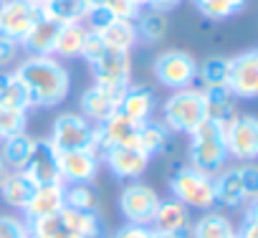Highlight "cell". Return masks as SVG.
<instances>
[{
	"label": "cell",
	"instance_id": "cell-1",
	"mask_svg": "<svg viewBox=\"0 0 258 238\" xmlns=\"http://www.w3.org/2000/svg\"><path fill=\"white\" fill-rule=\"evenodd\" d=\"M13 74L23 84L31 109H53L71 94V74L56 56H28L16 66Z\"/></svg>",
	"mask_w": 258,
	"mask_h": 238
},
{
	"label": "cell",
	"instance_id": "cell-2",
	"mask_svg": "<svg viewBox=\"0 0 258 238\" xmlns=\"http://www.w3.org/2000/svg\"><path fill=\"white\" fill-rule=\"evenodd\" d=\"M31 238H101L104 223L99 210L61 208L58 213L28 223Z\"/></svg>",
	"mask_w": 258,
	"mask_h": 238
},
{
	"label": "cell",
	"instance_id": "cell-3",
	"mask_svg": "<svg viewBox=\"0 0 258 238\" xmlns=\"http://www.w3.org/2000/svg\"><path fill=\"white\" fill-rule=\"evenodd\" d=\"M208 119V104L200 86H187L172 91L162 104L160 122L175 135H192Z\"/></svg>",
	"mask_w": 258,
	"mask_h": 238
},
{
	"label": "cell",
	"instance_id": "cell-4",
	"mask_svg": "<svg viewBox=\"0 0 258 238\" xmlns=\"http://www.w3.org/2000/svg\"><path fill=\"white\" fill-rule=\"evenodd\" d=\"M187 137H190L187 155H190V165L192 167L215 175V172H220L228 165L230 157H228V147H225L223 122L208 116L205 122Z\"/></svg>",
	"mask_w": 258,
	"mask_h": 238
},
{
	"label": "cell",
	"instance_id": "cell-5",
	"mask_svg": "<svg viewBox=\"0 0 258 238\" xmlns=\"http://www.w3.org/2000/svg\"><path fill=\"white\" fill-rule=\"evenodd\" d=\"M170 195L187 205L190 210H213L215 208V180L210 172H203L192 165H182L170 177Z\"/></svg>",
	"mask_w": 258,
	"mask_h": 238
},
{
	"label": "cell",
	"instance_id": "cell-6",
	"mask_svg": "<svg viewBox=\"0 0 258 238\" xmlns=\"http://www.w3.org/2000/svg\"><path fill=\"white\" fill-rule=\"evenodd\" d=\"M51 145L58 152L69 150H96L99 152V137H96V125L79 111H63L56 116L51 127Z\"/></svg>",
	"mask_w": 258,
	"mask_h": 238
},
{
	"label": "cell",
	"instance_id": "cell-7",
	"mask_svg": "<svg viewBox=\"0 0 258 238\" xmlns=\"http://www.w3.org/2000/svg\"><path fill=\"white\" fill-rule=\"evenodd\" d=\"M160 193L142 183V180H132V183H126L119 193V213L126 223H132V225H152V218L160 208Z\"/></svg>",
	"mask_w": 258,
	"mask_h": 238
},
{
	"label": "cell",
	"instance_id": "cell-8",
	"mask_svg": "<svg viewBox=\"0 0 258 238\" xmlns=\"http://www.w3.org/2000/svg\"><path fill=\"white\" fill-rule=\"evenodd\" d=\"M152 74L155 79L177 91V89H187V86H195L198 84V58L187 51H180V48H170V51H162L155 64H152Z\"/></svg>",
	"mask_w": 258,
	"mask_h": 238
},
{
	"label": "cell",
	"instance_id": "cell-9",
	"mask_svg": "<svg viewBox=\"0 0 258 238\" xmlns=\"http://www.w3.org/2000/svg\"><path fill=\"white\" fill-rule=\"evenodd\" d=\"M228 157L253 162L258 157V119L253 114H235L223 125Z\"/></svg>",
	"mask_w": 258,
	"mask_h": 238
},
{
	"label": "cell",
	"instance_id": "cell-10",
	"mask_svg": "<svg viewBox=\"0 0 258 238\" xmlns=\"http://www.w3.org/2000/svg\"><path fill=\"white\" fill-rule=\"evenodd\" d=\"M225 86L240 101H253L258 96V51L255 48H248L230 58Z\"/></svg>",
	"mask_w": 258,
	"mask_h": 238
},
{
	"label": "cell",
	"instance_id": "cell-11",
	"mask_svg": "<svg viewBox=\"0 0 258 238\" xmlns=\"http://www.w3.org/2000/svg\"><path fill=\"white\" fill-rule=\"evenodd\" d=\"M126 86H111V84H91L81 99H79V114H84L89 122L99 125L104 119H109L111 114L119 111V101Z\"/></svg>",
	"mask_w": 258,
	"mask_h": 238
},
{
	"label": "cell",
	"instance_id": "cell-12",
	"mask_svg": "<svg viewBox=\"0 0 258 238\" xmlns=\"http://www.w3.org/2000/svg\"><path fill=\"white\" fill-rule=\"evenodd\" d=\"M101 162L109 167V172L116 177V180H140L147 167H150V155H145L140 147H129V145H121V147H106L99 152Z\"/></svg>",
	"mask_w": 258,
	"mask_h": 238
},
{
	"label": "cell",
	"instance_id": "cell-13",
	"mask_svg": "<svg viewBox=\"0 0 258 238\" xmlns=\"http://www.w3.org/2000/svg\"><path fill=\"white\" fill-rule=\"evenodd\" d=\"M38 18H41L38 6L31 0H6L3 8H0V36L21 46Z\"/></svg>",
	"mask_w": 258,
	"mask_h": 238
},
{
	"label": "cell",
	"instance_id": "cell-14",
	"mask_svg": "<svg viewBox=\"0 0 258 238\" xmlns=\"http://www.w3.org/2000/svg\"><path fill=\"white\" fill-rule=\"evenodd\" d=\"M91 74L96 84H111V86H129L132 84V56L111 51L104 46L101 53H96L91 61Z\"/></svg>",
	"mask_w": 258,
	"mask_h": 238
},
{
	"label": "cell",
	"instance_id": "cell-15",
	"mask_svg": "<svg viewBox=\"0 0 258 238\" xmlns=\"http://www.w3.org/2000/svg\"><path fill=\"white\" fill-rule=\"evenodd\" d=\"M101 170V157L96 150H69L58 152V180L69 183H94Z\"/></svg>",
	"mask_w": 258,
	"mask_h": 238
},
{
	"label": "cell",
	"instance_id": "cell-16",
	"mask_svg": "<svg viewBox=\"0 0 258 238\" xmlns=\"http://www.w3.org/2000/svg\"><path fill=\"white\" fill-rule=\"evenodd\" d=\"M23 172L36 185H46V183L58 180V150L51 145L48 137L46 140H33V150H31V157H28Z\"/></svg>",
	"mask_w": 258,
	"mask_h": 238
},
{
	"label": "cell",
	"instance_id": "cell-17",
	"mask_svg": "<svg viewBox=\"0 0 258 238\" xmlns=\"http://www.w3.org/2000/svg\"><path fill=\"white\" fill-rule=\"evenodd\" d=\"M96 137H99V152L106 147H137V137H140V125L126 119L121 111L111 114L109 119L96 125Z\"/></svg>",
	"mask_w": 258,
	"mask_h": 238
},
{
	"label": "cell",
	"instance_id": "cell-18",
	"mask_svg": "<svg viewBox=\"0 0 258 238\" xmlns=\"http://www.w3.org/2000/svg\"><path fill=\"white\" fill-rule=\"evenodd\" d=\"M119 111L132 119L137 125H145L150 119H155V111H157V96L150 86L145 84H129L121 94V101H119Z\"/></svg>",
	"mask_w": 258,
	"mask_h": 238
},
{
	"label": "cell",
	"instance_id": "cell-19",
	"mask_svg": "<svg viewBox=\"0 0 258 238\" xmlns=\"http://www.w3.org/2000/svg\"><path fill=\"white\" fill-rule=\"evenodd\" d=\"M63 208V183H46V185H36L33 198L28 200V205L23 208V220L33 223L41 218H48L53 213H58Z\"/></svg>",
	"mask_w": 258,
	"mask_h": 238
},
{
	"label": "cell",
	"instance_id": "cell-20",
	"mask_svg": "<svg viewBox=\"0 0 258 238\" xmlns=\"http://www.w3.org/2000/svg\"><path fill=\"white\" fill-rule=\"evenodd\" d=\"M213 180H215V208L238 210V208L248 205L238 167H223L220 172L213 175Z\"/></svg>",
	"mask_w": 258,
	"mask_h": 238
},
{
	"label": "cell",
	"instance_id": "cell-21",
	"mask_svg": "<svg viewBox=\"0 0 258 238\" xmlns=\"http://www.w3.org/2000/svg\"><path fill=\"white\" fill-rule=\"evenodd\" d=\"M150 228L190 235V228H192V210H190L187 205H182L180 200H175V198L160 200V208H157V213H155Z\"/></svg>",
	"mask_w": 258,
	"mask_h": 238
},
{
	"label": "cell",
	"instance_id": "cell-22",
	"mask_svg": "<svg viewBox=\"0 0 258 238\" xmlns=\"http://www.w3.org/2000/svg\"><path fill=\"white\" fill-rule=\"evenodd\" d=\"M58 23L48 21V18H38L36 26L28 31V36L23 38L21 48H26L28 56H53L56 48V38H58Z\"/></svg>",
	"mask_w": 258,
	"mask_h": 238
},
{
	"label": "cell",
	"instance_id": "cell-23",
	"mask_svg": "<svg viewBox=\"0 0 258 238\" xmlns=\"http://www.w3.org/2000/svg\"><path fill=\"white\" fill-rule=\"evenodd\" d=\"M86 11H89V0H41L38 3V13L58 26L84 23Z\"/></svg>",
	"mask_w": 258,
	"mask_h": 238
},
{
	"label": "cell",
	"instance_id": "cell-24",
	"mask_svg": "<svg viewBox=\"0 0 258 238\" xmlns=\"http://www.w3.org/2000/svg\"><path fill=\"white\" fill-rule=\"evenodd\" d=\"M33 193H36V183L23 170H11L6 175V180L0 183V198L21 213L28 205V200L33 198Z\"/></svg>",
	"mask_w": 258,
	"mask_h": 238
},
{
	"label": "cell",
	"instance_id": "cell-25",
	"mask_svg": "<svg viewBox=\"0 0 258 238\" xmlns=\"http://www.w3.org/2000/svg\"><path fill=\"white\" fill-rule=\"evenodd\" d=\"M190 238H235V223L220 210H203L198 220H192Z\"/></svg>",
	"mask_w": 258,
	"mask_h": 238
},
{
	"label": "cell",
	"instance_id": "cell-26",
	"mask_svg": "<svg viewBox=\"0 0 258 238\" xmlns=\"http://www.w3.org/2000/svg\"><path fill=\"white\" fill-rule=\"evenodd\" d=\"M101 38V43L111 51H121V53H132V48L137 46V26L129 18H114L101 33H96Z\"/></svg>",
	"mask_w": 258,
	"mask_h": 238
},
{
	"label": "cell",
	"instance_id": "cell-27",
	"mask_svg": "<svg viewBox=\"0 0 258 238\" xmlns=\"http://www.w3.org/2000/svg\"><path fill=\"white\" fill-rule=\"evenodd\" d=\"M31 150H33V137L28 132L0 140V157L8 165V170H23L31 157Z\"/></svg>",
	"mask_w": 258,
	"mask_h": 238
},
{
	"label": "cell",
	"instance_id": "cell-28",
	"mask_svg": "<svg viewBox=\"0 0 258 238\" xmlns=\"http://www.w3.org/2000/svg\"><path fill=\"white\" fill-rule=\"evenodd\" d=\"M86 36H89V28L84 23H66V26H61L53 56L56 58H76V56H81Z\"/></svg>",
	"mask_w": 258,
	"mask_h": 238
},
{
	"label": "cell",
	"instance_id": "cell-29",
	"mask_svg": "<svg viewBox=\"0 0 258 238\" xmlns=\"http://www.w3.org/2000/svg\"><path fill=\"white\" fill-rule=\"evenodd\" d=\"M203 96H205L210 119H218V122L225 125L230 116L238 114V106H235L238 99L228 91V86H208V89H203Z\"/></svg>",
	"mask_w": 258,
	"mask_h": 238
},
{
	"label": "cell",
	"instance_id": "cell-30",
	"mask_svg": "<svg viewBox=\"0 0 258 238\" xmlns=\"http://www.w3.org/2000/svg\"><path fill=\"white\" fill-rule=\"evenodd\" d=\"M137 26V38L145 43H160L167 36V13L152 11V8H142L140 16L135 18Z\"/></svg>",
	"mask_w": 258,
	"mask_h": 238
},
{
	"label": "cell",
	"instance_id": "cell-31",
	"mask_svg": "<svg viewBox=\"0 0 258 238\" xmlns=\"http://www.w3.org/2000/svg\"><path fill=\"white\" fill-rule=\"evenodd\" d=\"M170 135H172V132H170L162 122H157V119H150V122L140 125L137 147H140L145 155L155 157V155H160V152L167 150V145H170Z\"/></svg>",
	"mask_w": 258,
	"mask_h": 238
},
{
	"label": "cell",
	"instance_id": "cell-32",
	"mask_svg": "<svg viewBox=\"0 0 258 238\" xmlns=\"http://www.w3.org/2000/svg\"><path fill=\"white\" fill-rule=\"evenodd\" d=\"M0 106L21 109V111L31 109L28 94H26L23 84L18 81V76L13 71H0Z\"/></svg>",
	"mask_w": 258,
	"mask_h": 238
},
{
	"label": "cell",
	"instance_id": "cell-33",
	"mask_svg": "<svg viewBox=\"0 0 258 238\" xmlns=\"http://www.w3.org/2000/svg\"><path fill=\"white\" fill-rule=\"evenodd\" d=\"M63 205L74 210H99V193L91 183H69L63 185Z\"/></svg>",
	"mask_w": 258,
	"mask_h": 238
},
{
	"label": "cell",
	"instance_id": "cell-34",
	"mask_svg": "<svg viewBox=\"0 0 258 238\" xmlns=\"http://www.w3.org/2000/svg\"><path fill=\"white\" fill-rule=\"evenodd\" d=\"M192 6L208 21H228L248 6V0H192Z\"/></svg>",
	"mask_w": 258,
	"mask_h": 238
},
{
	"label": "cell",
	"instance_id": "cell-35",
	"mask_svg": "<svg viewBox=\"0 0 258 238\" xmlns=\"http://www.w3.org/2000/svg\"><path fill=\"white\" fill-rule=\"evenodd\" d=\"M228 69H230V58H228V56H208L203 64H198L200 89L225 86V81H228Z\"/></svg>",
	"mask_w": 258,
	"mask_h": 238
},
{
	"label": "cell",
	"instance_id": "cell-36",
	"mask_svg": "<svg viewBox=\"0 0 258 238\" xmlns=\"http://www.w3.org/2000/svg\"><path fill=\"white\" fill-rule=\"evenodd\" d=\"M26 127H28V111L0 106V140L21 135V132H26Z\"/></svg>",
	"mask_w": 258,
	"mask_h": 238
},
{
	"label": "cell",
	"instance_id": "cell-37",
	"mask_svg": "<svg viewBox=\"0 0 258 238\" xmlns=\"http://www.w3.org/2000/svg\"><path fill=\"white\" fill-rule=\"evenodd\" d=\"M89 6H99V8H106L111 11L116 18H129V21H135L140 16V6H135L132 0H89Z\"/></svg>",
	"mask_w": 258,
	"mask_h": 238
},
{
	"label": "cell",
	"instance_id": "cell-38",
	"mask_svg": "<svg viewBox=\"0 0 258 238\" xmlns=\"http://www.w3.org/2000/svg\"><path fill=\"white\" fill-rule=\"evenodd\" d=\"M0 238H31V228L18 215H0Z\"/></svg>",
	"mask_w": 258,
	"mask_h": 238
},
{
	"label": "cell",
	"instance_id": "cell-39",
	"mask_svg": "<svg viewBox=\"0 0 258 238\" xmlns=\"http://www.w3.org/2000/svg\"><path fill=\"white\" fill-rule=\"evenodd\" d=\"M238 170H240V180H243L245 198H248V203H253V200L258 198V170H255L253 162H240Z\"/></svg>",
	"mask_w": 258,
	"mask_h": 238
},
{
	"label": "cell",
	"instance_id": "cell-40",
	"mask_svg": "<svg viewBox=\"0 0 258 238\" xmlns=\"http://www.w3.org/2000/svg\"><path fill=\"white\" fill-rule=\"evenodd\" d=\"M235 238H258V205L255 200L248 203L240 228H235Z\"/></svg>",
	"mask_w": 258,
	"mask_h": 238
},
{
	"label": "cell",
	"instance_id": "cell-41",
	"mask_svg": "<svg viewBox=\"0 0 258 238\" xmlns=\"http://www.w3.org/2000/svg\"><path fill=\"white\" fill-rule=\"evenodd\" d=\"M18 51H21L18 43H13V41L6 38V36H0V69L11 66V64L18 58Z\"/></svg>",
	"mask_w": 258,
	"mask_h": 238
},
{
	"label": "cell",
	"instance_id": "cell-42",
	"mask_svg": "<svg viewBox=\"0 0 258 238\" xmlns=\"http://www.w3.org/2000/svg\"><path fill=\"white\" fill-rule=\"evenodd\" d=\"M109 238H150V228L147 225H132L124 223L121 228H116Z\"/></svg>",
	"mask_w": 258,
	"mask_h": 238
},
{
	"label": "cell",
	"instance_id": "cell-43",
	"mask_svg": "<svg viewBox=\"0 0 258 238\" xmlns=\"http://www.w3.org/2000/svg\"><path fill=\"white\" fill-rule=\"evenodd\" d=\"M180 3H182V0H140L142 8H152V11H160V13H170Z\"/></svg>",
	"mask_w": 258,
	"mask_h": 238
},
{
	"label": "cell",
	"instance_id": "cell-44",
	"mask_svg": "<svg viewBox=\"0 0 258 238\" xmlns=\"http://www.w3.org/2000/svg\"><path fill=\"white\" fill-rule=\"evenodd\" d=\"M150 238H190L185 233H170V230H155L150 228Z\"/></svg>",
	"mask_w": 258,
	"mask_h": 238
},
{
	"label": "cell",
	"instance_id": "cell-45",
	"mask_svg": "<svg viewBox=\"0 0 258 238\" xmlns=\"http://www.w3.org/2000/svg\"><path fill=\"white\" fill-rule=\"evenodd\" d=\"M8 172H11V170H8V165L3 162V157H0V183L6 180V175H8Z\"/></svg>",
	"mask_w": 258,
	"mask_h": 238
},
{
	"label": "cell",
	"instance_id": "cell-46",
	"mask_svg": "<svg viewBox=\"0 0 258 238\" xmlns=\"http://www.w3.org/2000/svg\"><path fill=\"white\" fill-rule=\"evenodd\" d=\"M31 3H36V6H38V3H41V0H31Z\"/></svg>",
	"mask_w": 258,
	"mask_h": 238
},
{
	"label": "cell",
	"instance_id": "cell-47",
	"mask_svg": "<svg viewBox=\"0 0 258 238\" xmlns=\"http://www.w3.org/2000/svg\"><path fill=\"white\" fill-rule=\"evenodd\" d=\"M132 3H135V6H140V0H132Z\"/></svg>",
	"mask_w": 258,
	"mask_h": 238
},
{
	"label": "cell",
	"instance_id": "cell-48",
	"mask_svg": "<svg viewBox=\"0 0 258 238\" xmlns=\"http://www.w3.org/2000/svg\"><path fill=\"white\" fill-rule=\"evenodd\" d=\"M3 3H6V0H0V8H3Z\"/></svg>",
	"mask_w": 258,
	"mask_h": 238
}]
</instances>
